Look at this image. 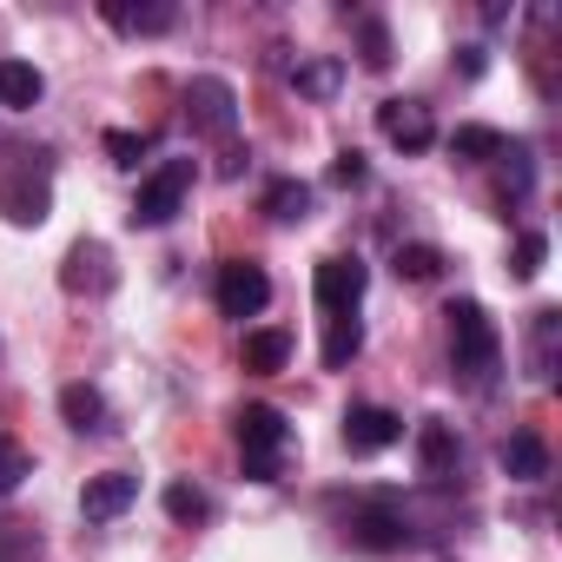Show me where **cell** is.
<instances>
[{
  "instance_id": "cell-1",
  "label": "cell",
  "mask_w": 562,
  "mask_h": 562,
  "mask_svg": "<svg viewBox=\"0 0 562 562\" xmlns=\"http://www.w3.org/2000/svg\"><path fill=\"white\" fill-rule=\"evenodd\" d=\"M232 430H238L245 476H251V483H278V457H285V443H292L285 411H278V404H245V411L232 417Z\"/></svg>"
},
{
  "instance_id": "cell-2",
  "label": "cell",
  "mask_w": 562,
  "mask_h": 562,
  "mask_svg": "<svg viewBox=\"0 0 562 562\" xmlns=\"http://www.w3.org/2000/svg\"><path fill=\"white\" fill-rule=\"evenodd\" d=\"M443 318H450V358H457V371L483 384V378L496 371V358H503V338H496L490 312H483L476 299H457Z\"/></svg>"
},
{
  "instance_id": "cell-3",
  "label": "cell",
  "mask_w": 562,
  "mask_h": 562,
  "mask_svg": "<svg viewBox=\"0 0 562 562\" xmlns=\"http://www.w3.org/2000/svg\"><path fill=\"white\" fill-rule=\"evenodd\" d=\"M186 192H192V159H166L159 172H146L139 179V192H133V225H172L179 218V205H186Z\"/></svg>"
},
{
  "instance_id": "cell-4",
  "label": "cell",
  "mask_w": 562,
  "mask_h": 562,
  "mask_svg": "<svg viewBox=\"0 0 562 562\" xmlns=\"http://www.w3.org/2000/svg\"><path fill=\"white\" fill-rule=\"evenodd\" d=\"M186 120H192V133L232 139V133H238V93H232V80L199 74V80L186 87Z\"/></svg>"
},
{
  "instance_id": "cell-5",
  "label": "cell",
  "mask_w": 562,
  "mask_h": 562,
  "mask_svg": "<svg viewBox=\"0 0 562 562\" xmlns=\"http://www.w3.org/2000/svg\"><path fill=\"white\" fill-rule=\"evenodd\" d=\"M364 285H371V271L358 265V258H318V271H312V292H318V312H331V318H351L358 312V299H364Z\"/></svg>"
},
{
  "instance_id": "cell-6",
  "label": "cell",
  "mask_w": 562,
  "mask_h": 562,
  "mask_svg": "<svg viewBox=\"0 0 562 562\" xmlns=\"http://www.w3.org/2000/svg\"><path fill=\"white\" fill-rule=\"evenodd\" d=\"M345 536H351V549H364V555H391V549L411 542V522H404L397 503H364V509H351Z\"/></svg>"
},
{
  "instance_id": "cell-7",
  "label": "cell",
  "mask_w": 562,
  "mask_h": 562,
  "mask_svg": "<svg viewBox=\"0 0 562 562\" xmlns=\"http://www.w3.org/2000/svg\"><path fill=\"white\" fill-rule=\"evenodd\" d=\"M265 305H271V278L258 265H245V258L218 265V312L225 318H258Z\"/></svg>"
},
{
  "instance_id": "cell-8",
  "label": "cell",
  "mask_w": 562,
  "mask_h": 562,
  "mask_svg": "<svg viewBox=\"0 0 562 562\" xmlns=\"http://www.w3.org/2000/svg\"><path fill=\"white\" fill-rule=\"evenodd\" d=\"M113 251L100 245V238H80L74 251H67V265H60V285L74 292V299H100V292H113Z\"/></svg>"
},
{
  "instance_id": "cell-9",
  "label": "cell",
  "mask_w": 562,
  "mask_h": 562,
  "mask_svg": "<svg viewBox=\"0 0 562 562\" xmlns=\"http://www.w3.org/2000/svg\"><path fill=\"white\" fill-rule=\"evenodd\" d=\"M404 437V417L397 411H384V404H351L345 411V450L351 457H378V450H391Z\"/></svg>"
},
{
  "instance_id": "cell-10",
  "label": "cell",
  "mask_w": 562,
  "mask_h": 562,
  "mask_svg": "<svg viewBox=\"0 0 562 562\" xmlns=\"http://www.w3.org/2000/svg\"><path fill=\"white\" fill-rule=\"evenodd\" d=\"M378 133H384L391 146H404V153H430V146H437L430 106H417V100H384V106H378Z\"/></svg>"
},
{
  "instance_id": "cell-11",
  "label": "cell",
  "mask_w": 562,
  "mask_h": 562,
  "mask_svg": "<svg viewBox=\"0 0 562 562\" xmlns=\"http://www.w3.org/2000/svg\"><path fill=\"white\" fill-rule=\"evenodd\" d=\"M54 212V186H47V172L34 179V172H8L0 179V218L8 225H41Z\"/></svg>"
},
{
  "instance_id": "cell-12",
  "label": "cell",
  "mask_w": 562,
  "mask_h": 562,
  "mask_svg": "<svg viewBox=\"0 0 562 562\" xmlns=\"http://www.w3.org/2000/svg\"><path fill=\"white\" fill-rule=\"evenodd\" d=\"M133 496H139V476L133 470H100V476H87L80 509H87V522H113V516L133 509Z\"/></svg>"
},
{
  "instance_id": "cell-13",
  "label": "cell",
  "mask_w": 562,
  "mask_h": 562,
  "mask_svg": "<svg viewBox=\"0 0 562 562\" xmlns=\"http://www.w3.org/2000/svg\"><path fill=\"white\" fill-rule=\"evenodd\" d=\"M503 476H509V483H542V476H549V443H542L536 430H509V443H503Z\"/></svg>"
},
{
  "instance_id": "cell-14",
  "label": "cell",
  "mask_w": 562,
  "mask_h": 562,
  "mask_svg": "<svg viewBox=\"0 0 562 562\" xmlns=\"http://www.w3.org/2000/svg\"><path fill=\"white\" fill-rule=\"evenodd\" d=\"M417 470L430 483H450V470H457V430L450 424H424L417 430Z\"/></svg>"
},
{
  "instance_id": "cell-15",
  "label": "cell",
  "mask_w": 562,
  "mask_h": 562,
  "mask_svg": "<svg viewBox=\"0 0 562 562\" xmlns=\"http://www.w3.org/2000/svg\"><path fill=\"white\" fill-rule=\"evenodd\" d=\"M106 27H120V34H166L179 14L166 8V0H146V8H126V0H106Z\"/></svg>"
},
{
  "instance_id": "cell-16",
  "label": "cell",
  "mask_w": 562,
  "mask_h": 562,
  "mask_svg": "<svg viewBox=\"0 0 562 562\" xmlns=\"http://www.w3.org/2000/svg\"><path fill=\"white\" fill-rule=\"evenodd\" d=\"M41 93H47V80H41V67H27V60H0V106H41Z\"/></svg>"
},
{
  "instance_id": "cell-17",
  "label": "cell",
  "mask_w": 562,
  "mask_h": 562,
  "mask_svg": "<svg viewBox=\"0 0 562 562\" xmlns=\"http://www.w3.org/2000/svg\"><path fill=\"white\" fill-rule=\"evenodd\" d=\"M245 371H258V378H271V371H285L292 364V338L285 331H245Z\"/></svg>"
},
{
  "instance_id": "cell-18",
  "label": "cell",
  "mask_w": 562,
  "mask_h": 562,
  "mask_svg": "<svg viewBox=\"0 0 562 562\" xmlns=\"http://www.w3.org/2000/svg\"><path fill=\"white\" fill-rule=\"evenodd\" d=\"M305 212H312V186H305V179H271V186H265V218L299 225Z\"/></svg>"
},
{
  "instance_id": "cell-19",
  "label": "cell",
  "mask_w": 562,
  "mask_h": 562,
  "mask_svg": "<svg viewBox=\"0 0 562 562\" xmlns=\"http://www.w3.org/2000/svg\"><path fill=\"white\" fill-rule=\"evenodd\" d=\"M60 417H67L74 430H100V424H106V397H100L93 384H67V391H60Z\"/></svg>"
},
{
  "instance_id": "cell-20",
  "label": "cell",
  "mask_w": 562,
  "mask_h": 562,
  "mask_svg": "<svg viewBox=\"0 0 562 562\" xmlns=\"http://www.w3.org/2000/svg\"><path fill=\"white\" fill-rule=\"evenodd\" d=\"M503 146H509V139H503L496 126H457V133H450V153H457V159H470V166L503 159Z\"/></svg>"
},
{
  "instance_id": "cell-21",
  "label": "cell",
  "mask_w": 562,
  "mask_h": 562,
  "mask_svg": "<svg viewBox=\"0 0 562 562\" xmlns=\"http://www.w3.org/2000/svg\"><path fill=\"white\" fill-rule=\"evenodd\" d=\"M391 271L404 278V285H430V278L443 271V251H437V245H397Z\"/></svg>"
},
{
  "instance_id": "cell-22",
  "label": "cell",
  "mask_w": 562,
  "mask_h": 562,
  "mask_svg": "<svg viewBox=\"0 0 562 562\" xmlns=\"http://www.w3.org/2000/svg\"><path fill=\"white\" fill-rule=\"evenodd\" d=\"M358 351H364V325L358 318H331V331H325V371H345Z\"/></svg>"
},
{
  "instance_id": "cell-23",
  "label": "cell",
  "mask_w": 562,
  "mask_h": 562,
  "mask_svg": "<svg viewBox=\"0 0 562 562\" xmlns=\"http://www.w3.org/2000/svg\"><path fill=\"white\" fill-rule=\"evenodd\" d=\"M338 80H345V67H338V60H305V67H292V87H299L305 100H331V93H338Z\"/></svg>"
},
{
  "instance_id": "cell-24",
  "label": "cell",
  "mask_w": 562,
  "mask_h": 562,
  "mask_svg": "<svg viewBox=\"0 0 562 562\" xmlns=\"http://www.w3.org/2000/svg\"><path fill=\"white\" fill-rule=\"evenodd\" d=\"M166 516H172V522H205L212 503H205L199 483H166Z\"/></svg>"
},
{
  "instance_id": "cell-25",
  "label": "cell",
  "mask_w": 562,
  "mask_h": 562,
  "mask_svg": "<svg viewBox=\"0 0 562 562\" xmlns=\"http://www.w3.org/2000/svg\"><path fill=\"white\" fill-rule=\"evenodd\" d=\"M27 476H34V457H27V443L0 437V496H14V490H21Z\"/></svg>"
},
{
  "instance_id": "cell-26",
  "label": "cell",
  "mask_w": 562,
  "mask_h": 562,
  "mask_svg": "<svg viewBox=\"0 0 562 562\" xmlns=\"http://www.w3.org/2000/svg\"><path fill=\"white\" fill-rule=\"evenodd\" d=\"M542 258H549V238L542 232H522L516 238V258H509V278H522V285H529V278L542 271Z\"/></svg>"
},
{
  "instance_id": "cell-27",
  "label": "cell",
  "mask_w": 562,
  "mask_h": 562,
  "mask_svg": "<svg viewBox=\"0 0 562 562\" xmlns=\"http://www.w3.org/2000/svg\"><path fill=\"white\" fill-rule=\"evenodd\" d=\"M358 34H364V67H371V74H384V67H391V27H384L378 14H364V21H358Z\"/></svg>"
},
{
  "instance_id": "cell-28",
  "label": "cell",
  "mask_w": 562,
  "mask_h": 562,
  "mask_svg": "<svg viewBox=\"0 0 562 562\" xmlns=\"http://www.w3.org/2000/svg\"><path fill=\"white\" fill-rule=\"evenodd\" d=\"M146 153H153V133H120V126L106 133V159H113V166H126V172H133Z\"/></svg>"
},
{
  "instance_id": "cell-29",
  "label": "cell",
  "mask_w": 562,
  "mask_h": 562,
  "mask_svg": "<svg viewBox=\"0 0 562 562\" xmlns=\"http://www.w3.org/2000/svg\"><path fill=\"white\" fill-rule=\"evenodd\" d=\"M364 179H371L364 153H338V159H331V186H345V192H351V186H364Z\"/></svg>"
},
{
  "instance_id": "cell-30",
  "label": "cell",
  "mask_w": 562,
  "mask_h": 562,
  "mask_svg": "<svg viewBox=\"0 0 562 562\" xmlns=\"http://www.w3.org/2000/svg\"><path fill=\"white\" fill-rule=\"evenodd\" d=\"M457 74L476 80V74H483V47H457Z\"/></svg>"
}]
</instances>
